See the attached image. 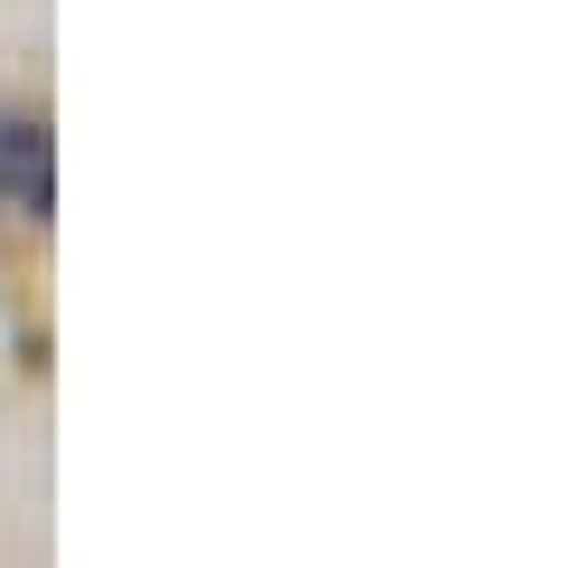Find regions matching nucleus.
<instances>
[{"label":"nucleus","mask_w":568,"mask_h":568,"mask_svg":"<svg viewBox=\"0 0 568 568\" xmlns=\"http://www.w3.org/2000/svg\"><path fill=\"white\" fill-rule=\"evenodd\" d=\"M58 209V152H48V123L0 104V219H48Z\"/></svg>","instance_id":"nucleus-1"}]
</instances>
